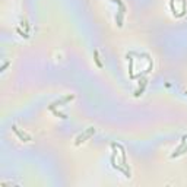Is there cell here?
<instances>
[{"instance_id":"6da1fadb","label":"cell","mask_w":187,"mask_h":187,"mask_svg":"<svg viewBox=\"0 0 187 187\" xmlns=\"http://www.w3.org/2000/svg\"><path fill=\"white\" fill-rule=\"evenodd\" d=\"M92 133H95V129L94 127H89L85 133H82L80 136H77V139H76V145H80V142H85V139H89L91 136H92Z\"/></svg>"},{"instance_id":"7a4b0ae2","label":"cell","mask_w":187,"mask_h":187,"mask_svg":"<svg viewBox=\"0 0 187 187\" xmlns=\"http://www.w3.org/2000/svg\"><path fill=\"white\" fill-rule=\"evenodd\" d=\"M70 100H73V95H67V97L62 98L60 101H56V102H53V104L50 105V110H54V107H57V105H60V104H64V102H67V101H70Z\"/></svg>"},{"instance_id":"3957f363","label":"cell","mask_w":187,"mask_h":187,"mask_svg":"<svg viewBox=\"0 0 187 187\" xmlns=\"http://www.w3.org/2000/svg\"><path fill=\"white\" fill-rule=\"evenodd\" d=\"M12 129H13V132H15V133H16V135H18V136H19V138L22 139V140H31V138H29V136H27V135H24L22 132H19L16 126H13Z\"/></svg>"},{"instance_id":"277c9868","label":"cell","mask_w":187,"mask_h":187,"mask_svg":"<svg viewBox=\"0 0 187 187\" xmlns=\"http://www.w3.org/2000/svg\"><path fill=\"white\" fill-rule=\"evenodd\" d=\"M94 59H95V63H97V66H98L100 69H102V63H101V60H100V54H98V51H97V50L94 51Z\"/></svg>"},{"instance_id":"5b68a950","label":"cell","mask_w":187,"mask_h":187,"mask_svg":"<svg viewBox=\"0 0 187 187\" xmlns=\"http://www.w3.org/2000/svg\"><path fill=\"white\" fill-rule=\"evenodd\" d=\"M9 64H10V62H6V63H4V64L1 66V69H0V70H4V69H6V67H7Z\"/></svg>"}]
</instances>
